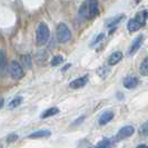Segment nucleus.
I'll return each instance as SVG.
<instances>
[{
  "mask_svg": "<svg viewBox=\"0 0 148 148\" xmlns=\"http://www.w3.org/2000/svg\"><path fill=\"white\" fill-rule=\"evenodd\" d=\"M139 134L144 137H147L148 136V120L145 121L143 125L140 126V129H139Z\"/></svg>",
  "mask_w": 148,
  "mask_h": 148,
  "instance_id": "obj_23",
  "label": "nucleus"
},
{
  "mask_svg": "<svg viewBox=\"0 0 148 148\" xmlns=\"http://www.w3.org/2000/svg\"><path fill=\"white\" fill-rule=\"evenodd\" d=\"M22 103H23V98H22L21 96H17L9 103L8 108H9V109H15V108H17V107H19Z\"/></svg>",
  "mask_w": 148,
  "mask_h": 148,
  "instance_id": "obj_15",
  "label": "nucleus"
},
{
  "mask_svg": "<svg viewBox=\"0 0 148 148\" xmlns=\"http://www.w3.org/2000/svg\"><path fill=\"white\" fill-rule=\"evenodd\" d=\"M56 36H57V39L60 44H65L67 41L70 40L71 38V32L69 28L67 27L66 23L61 22L57 26V29H56Z\"/></svg>",
  "mask_w": 148,
  "mask_h": 148,
  "instance_id": "obj_2",
  "label": "nucleus"
},
{
  "mask_svg": "<svg viewBox=\"0 0 148 148\" xmlns=\"http://www.w3.org/2000/svg\"><path fill=\"white\" fill-rule=\"evenodd\" d=\"M121 59H123V52L115 51L114 53H111L110 57L108 58V65H109V66H115V65H117Z\"/></svg>",
  "mask_w": 148,
  "mask_h": 148,
  "instance_id": "obj_11",
  "label": "nucleus"
},
{
  "mask_svg": "<svg viewBox=\"0 0 148 148\" xmlns=\"http://www.w3.org/2000/svg\"><path fill=\"white\" fill-rule=\"evenodd\" d=\"M139 74H140L143 77L148 76V56L141 61L140 66H139Z\"/></svg>",
  "mask_w": 148,
  "mask_h": 148,
  "instance_id": "obj_16",
  "label": "nucleus"
},
{
  "mask_svg": "<svg viewBox=\"0 0 148 148\" xmlns=\"http://www.w3.org/2000/svg\"><path fill=\"white\" fill-rule=\"evenodd\" d=\"M10 75L15 80H20L23 78L25 73H23V69H22V67L20 66L19 62L11 61V64H10Z\"/></svg>",
  "mask_w": 148,
  "mask_h": 148,
  "instance_id": "obj_3",
  "label": "nucleus"
},
{
  "mask_svg": "<svg viewBox=\"0 0 148 148\" xmlns=\"http://www.w3.org/2000/svg\"><path fill=\"white\" fill-rule=\"evenodd\" d=\"M79 16L82 18H87L89 17V7H88V1H86L85 3H82L80 9H79Z\"/></svg>",
  "mask_w": 148,
  "mask_h": 148,
  "instance_id": "obj_20",
  "label": "nucleus"
},
{
  "mask_svg": "<svg viewBox=\"0 0 148 148\" xmlns=\"http://www.w3.org/2000/svg\"><path fill=\"white\" fill-rule=\"evenodd\" d=\"M59 108L58 107H50V108H48V109H46V110L40 115V118L41 119H45V118H49V117H52V116H55V115H58L59 114Z\"/></svg>",
  "mask_w": 148,
  "mask_h": 148,
  "instance_id": "obj_13",
  "label": "nucleus"
},
{
  "mask_svg": "<svg viewBox=\"0 0 148 148\" xmlns=\"http://www.w3.org/2000/svg\"><path fill=\"white\" fill-rule=\"evenodd\" d=\"M89 18H94L98 14V1L97 0H89Z\"/></svg>",
  "mask_w": 148,
  "mask_h": 148,
  "instance_id": "obj_12",
  "label": "nucleus"
},
{
  "mask_svg": "<svg viewBox=\"0 0 148 148\" xmlns=\"http://www.w3.org/2000/svg\"><path fill=\"white\" fill-rule=\"evenodd\" d=\"M114 116H115V114L110 110H107V111H104L101 115H100V117L98 119V124L100 125V126H105V125H107L108 123H110L112 118H114Z\"/></svg>",
  "mask_w": 148,
  "mask_h": 148,
  "instance_id": "obj_7",
  "label": "nucleus"
},
{
  "mask_svg": "<svg viewBox=\"0 0 148 148\" xmlns=\"http://www.w3.org/2000/svg\"><path fill=\"white\" fill-rule=\"evenodd\" d=\"M85 119H86V116H80L79 118H77L74 123L71 124V127H73V128H75V127H78V125H82Z\"/></svg>",
  "mask_w": 148,
  "mask_h": 148,
  "instance_id": "obj_25",
  "label": "nucleus"
},
{
  "mask_svg": "<svg viewBox=\"0 0 148 148\" xmlns=\"http://www.w3.org/2000/svg\"><path fill=\"white\" fill-rule=\"evenodd\" d=\"M123 84H124V87H125V88L134 89L138 86L139 82H138V79H137L136 77H134V76H127V77L124 78Z\"/></svg>",
  "mask_w": 148,
  "mask_h": 148,
  "instance_id": "obj_8",
  "label": "nucleus"
},
{
  "mask_svg": "<svg viewBox=\"0 0 148 148\" xmlns=\"http://www.w3.org/2000/svg\"><path fill=\"white\" fill-rule=\"evenodd\" d=\"M148 18V11L147 10H143V11H140V12H138L137 15H136V17H135V19L137 20V21H139L144 26L145 25V22H146V20H147Z\"/></svg>",
  "mask_w": 148,
  "mask_h": 148,
  "instance_id": "obj_18",
  "label": "nucleus"
},
{
  "mask_svg": "<svg viewBox=\"0 0 148 148\" xmlns=\"http://www.w3.org/2000/svg\"><path fill=\"white\" fill-rule=\"evenodd\" d=\"M18 138H19V136L17 134H9L6 137V141L8 144H11V143H15V141L18 140Z\"/></svg>",
  "mask_w": 148,
  "mask_h": 148,
  "instance_id": "obj_24",
  "label": "nucleus"
},
{
  "mask_svg": "<svg viewBox=\"0 0 148 148\" xmlns=\"http://www.w3.org/2000/svg\"><path fill=\"white\" fill-rule=\"evenodd\" d=\"M88 80H89L88 75H85V76H82V77H79V78L75 79V80H73V82H70L69 87H70L71 89L82 88V87H85V86L88 84Z\"/></svg>",
  "mask_w": 148,
  "mask_h": 148,
  "instance_id": "obj_5",
  "label": "nucleus"
},
{
  "mask_svg": "<svg viewBox=\"0 0 148 148\" xmlns=\"http://www.w3.org/2000/svg\"><path fill=\"white\" fill-rule=\"evenodd\" d=\"M0 58H1V71H3L5 68H6V55H5V51H3V50H1V56H0Z\"/></svg>",
  "mask_w": 148,
  "mask_h": 148,
  "instance_id": "obj_27",
  "label": "nucleus"
},
{
  "mask_svg": "<svg viewBox=\"0 0 148 148\" xmlns=\"http://www.w3.org/2000/svg\"><path fill=\"white\" fill-rule=\"evenodd\" d=\"M124 18H125V15H117L116 17H114V18H109L105 23H106V26H107L108 28H116V26H117Z\"/></svg>",
  "mask_w": 148,
  "mask_h": 148,
  "instance_id": "obj_10",
  "label": "nucleus"
},
{
  "mask_svg": "<svg viewBox=\"0 0 148 148\" xmlns=\"http://www.w3.org/2000/svg\"><path fill=\"white\" fill-rule=\"evenodd\" d=\"M51 136V132L48 130V129H40L37 130L35 133L30 134L28 136L29 139H38V138H47V137H50Z\"/></svg>",
  "mask_w": 148,
  "mask_h": 148,
  "instance_id": "obj_9",
  "label": "nucleus"
},
{
  "mask_svg": "<svg viewBox=\"0 0 148 148\" xmlns=\"http://www.w3.org/2000/svg\"><path fill=\"white\" fill-rule=\"evenodd\" d=\"M62 61H64V57H62V56H60V55H56V56H53V57H52L51 61H50V66L51 67L58 66V65H60Z\"/></svg>",
  "mask_w": 148,
  "mask_h": 148,
  "instance_id": "obj_21",
  "label": "nucleus"
},
{
  "mask_svg": "<svg viewBox=\"0 0 148 148\" xmlns=\"http://www.w3.org/2000/svg\"><path fill=\"white\" fill-rule=\"evenodd\" d=\"M136 148H148L147 145H145V144H141V145H138Z\"/></svg>",
  "mask_w": 148,
  "mask_h": 148,
  "instance_id": "obj_28",
  "label": "nucleus"
},
{
  "mask_svg": "<svg viewBox=\"0 0 148 148\" xmlns=\"http://www.w3.org/2000/svg\"><path fill=\"white\" fill-rule=\"evenodd\" d=\"M112 144L114 140H111L110 138H104L97 144L96 148H111Z\"/></svg>",
  "mask_w": 148,
  "mask_h": 148,
  "instance_id": "obj_17",
  "label": "nucleus"
},
{
  "mask_svg": "<svg viewBox=\"0 0 148 148\" xmlns=\"http://www.w3.org/2000/svg\"><path fill=\"white\" fill-rule=\"evenodd\" d=\"M49 37H50V31H49V28L47 26V23L45 22H40L39 26L37 28V31H36V42H37V46H44L48 42L49 40Z\"/></svg>",
  "mask_w": 148,
  "mask_h": 148,
  "instance_id": "obj_1",
  "label": "nucleus"
},
{
  "mask_svg": "<svg viewBox=\"0 0 148 148\" xmlns=\"http://www.w3.org/2000/svg\"><path fill=\"white\" fill-rule=\"evenodd\" d=\"M3 105H5V99H3V98H1V103H0V107H1V108H3Z\"/></svg>",
  "mask_w": 148,
  "mask_h": 148,
  "instance_id": "obj_29",
  "label": "nucleus"
},
{
  "mask_svg": "<svg viewBox=\"0 0 148 148\" xmlns=\"http://www.w3.org/2000/svg\"><path fill=\"white\" fill-rule=\"evenodd\" d=\"M104 37H105V34H99V35L95 38V40L91 42V45H90V46H91V47H94V46H96L97 44H99V42H100V41L104 39Z\"/></svg>",
  "mask_w": 148,
  "mask_h": 148,
  "instance_id": "obj_26",
  "label": "nucleus"
},
{
  "mask_svg": "<svg viewBox=\"0 0 148 148\" xmlns=\"http://www.w3.org/2000/svg\"><path fill=\"white\" fill-rule=\"evenodd\" d=\"M21 62L25 68L27 69H31L32 68V58L30 55H25L21 57Z\"/></svg>",
  "mask_w": 148,
  "mask_h": 148,
  "instance_id": "obj_19",
  "label": "nucleus"
},
{
  "mask_svg": "<svg viewBox=\"0 0 148 148\" xmlns=\"http://www.w3.org/2000/svg\"><path fill=\"white\" fill-rule=\"evenodd\" d=\"M141 25L139 21H137L135 18L134 19H132V20H129L128 21V25H127V28H128V30L130 31V32H134V31H137V30H139V28H140Z\"/></svg>",
  "mask_w": 148,
  "mask_h": 148,
  "instance_id": "obj_14",
  "label": "nucleus"
},
{
  "mask_svg": "<svg viewBox=\"0 0 148 148\" xmlns=\"http://www.w3.org/2000/svg\"><path fill=\"white\" fill-rule=\"evenodd\" d=\"M78 148H96V146H94L90 141L86 140V139H82V140L79 141Z\"/></svg>",
  "mask_w": 148,
  "mask_h": 148,
  "instance_id": "obj_22",
  "label": "nucleus"
},
{
  "mask_svg": "<svg viewBox=\"0 0 148 148\" xmlns=\"http://www.w3.org/2000/svg\"><path fill=\"white\" fill-rule=\"evenodd\" d=\"M134 134H135V128L133 126H129V125L124 126L123 128L119 129V132L115 137V141H120L123 139H126L128 137L133 136Z\"/></svg>",
  "mask_w": 148,
  "mask_h": 148,
  "instance_id": "obj_4",
  "label": "nucleus"
},
{
  "mask_svg": "<svg viewBox=\"0 0 148 148\" xmlns=\"http://www.w3.org/2000/svg\"><path fill=\"white\" fill-rule=\"evenodd\" d=\"M143 41H144V36H143V35H139V36H137V37L134 39L133 44H132L130 48H129V52H128L129 56H134L136 52L139 50Z\"/></svg>",
  "mask_w": 148,
  "mask_h": 148,
  "instance_id": "obj_6",
  "label": "nucleus"
}]
</instances>
